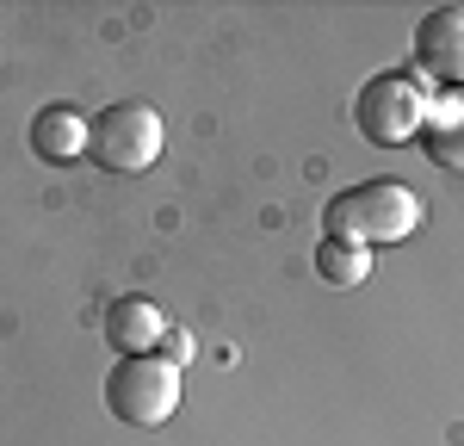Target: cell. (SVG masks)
I'll use <instances>...</instances> for the list:
<instances>
[{
  "instance_id": "obj_8",
  "label": "cell",
  "mask_w": 464,
  "mask_h": 446,
  "mask_svg": "<svg viewBox=\"0 0 464 446\" xmlns=\"http://www.w3.org/2000/svg\"><path fill=\"white\" fill-rule=\"evenodd\" d=\"M87 112H74V106H44L37 112V124H32V149L44 155V161H81L87 155Z\"/></svg>"
},
{
  "instance_id": "obj_3",
  "label": "cell",
  "mask_w": 464,
  "mask_h": 446,
  "mask_svg": "<svg viewBox=\"0 0 464 446\" xmlns=\"http://www.w3.org/2000/svg\"><path fill=\"white\" fill-rule=\"evenodd\" d=\"M186 397V372L161 354H130L106 372V409L124 428H161Z\"/></svg>"
},
{
  "instance_id": "obj_7",
  "label": "cell",
  "mask_w": 464,
  "mask_h": 446,
  "mask_svg": "<svg viewBox=\"0 0 464 446\" xmlns=\"http://www.w3.org/2000/svg\"><path fill=\"white\" fill-rule=\"evenodd\" d=\"M421 149H428L433 168L464 174V87H440V100L428 112V131H421Z\"/></svg>"
},
{
  "instance_id": "obj_10",
  "label": "cell",
  "mask_w": 464,
  "mask_h": 446,
  "mask_svg": "<svg viewBox=\"0 0 464 446\" xmlns=\"http://www.w3.org/2000/svg\"><path fill=\"white\" fill-rule=\"evenodd\" d=\"M161 360H174V366L186 372V360H192V334L168 323V334H161Z\"/></svg>"
},
{
  "instance_id": "obj_5",
  "label": "cell",
  "mask_w": 464,
  "mask_h": 446,
  "mask_svg": "<svg viewBox=\"0 0 464 446\" xmlns=\"http://www.w3.org/2000/svg\"><path fill=\"white\" fill-rule=\"evenodd\" d=\"M415 69L433 87H464V6H433L415 25Z\"/></svg>"
},
{
  "instance_id": "obj_4",
  "label": "cell",
  "mask_w": 464,
  "mask_h": 446,
  "mask_svg": "<svg viewBox=\"0 0 464 446\" xmlns=\"http://www.w3.org/2000/svg\"><path fill=\"white\" fill-rule=\"evenodd\" d=\"M161 143H168V124L143 100H118V106L93 112V124H87V161L106 168V174H143V168H155Z\"/></svg>"
},
{
  "instance_id": "obj_9",
  "label": "cell",
  "mask_w": 464,
  "mask_h": 446,
  "mask_svg": "<svg viewBox=\"0 0 464 446\" xmlns=\"http://www.w3.org/2000/svg\"><path fill=\"white\" fill-rule=\"evenodd\" d=\"M316 273L328 286H359L365 273H372V248H359V242H334V236H322L316 242Z\"/></svg>"
},
{
  "instance_id": "obj_6",
  "label": "cell",
  "mask_w": 464,
  "mask_h": 446,
  "mask_svg": "<svg viewBox=\"0 0 464 446\" xmlns=\"http://www.w3.org/2000/svg\"><path fill=\"white\" fill-rule=\"evenodd\" d=\"M161 334H168V316H161V304L155 297H118L106 310V341L118 347V360H130V354H155L161 347Z\"/></svg>"
},
{
  "instance_id": "obj_2",
  "label": "cell",
  "mask_w": 464,
  "mask_h": 446,
  "mask_svg": "<svg viewBox=\"0 0 464 446\" xmlns=\"http://www.w3.org/2000/svg\"><path fill=\"white\" fill-rule=\"evenodd\" d=\"M440 100L421 69H378L353 100V124L372 149H402V143H421L428 131V112Z\"/></svg>"
},
{
  "instance_id": "obj_1",
  "label": "cell",
  "mask_w": 464,
  "mask_h": 446,
  "mask_svg": "<svg viewBox=\"0 0 464 446\" xmlns=\"http://www.w3.org/2000/svg\"><path fill=\"white\" fill-rule=\"evenodd\" d=\"M322 229L334 242L391 248V242H409L421 229V199H415V186H402V180H359L322 205Z\"/></svg>"
}]
</instances>
